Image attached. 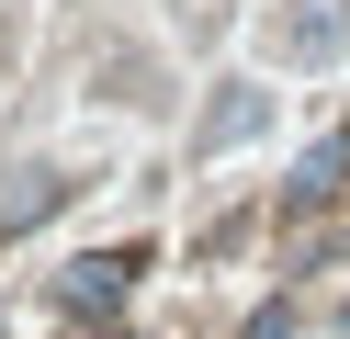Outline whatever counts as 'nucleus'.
<instances>
[{
	"mask_svg": "<svg viewBox=\"0 0 350 339\" xmlns=\"http://www.w3.org/2000/svg\"><path fill=\"white\" fill-rule=\"evenodd\" d=\"M124 271H136L124 249H113V260H79L68 283H57V316H79V328H91V316H113V305H124Z\"/></svg>",
	"mask_w": 350,
	"mask_h": 339,
	"instance_id": "nucleus-2",
	"label": "nucleus"
},
{
	"mask_svg": "<svg viewBox=\"0 0 350 339\" xmlns=\"http://www.w3.org/2000/svg\"><path fill=\"white\" fill-rule=\"evenodd\" d=\"M57 203H68V181H57V170H23V192H0V238H23V226H46Z\"/></svg>",
	"mask_w": 350,
	"mask_h": 339,
	"instance_id": "nucleus-4",
	"label": "nucleus"
},
{
	"mask_svg": "<svg viewBox=\"0 0 350 339\" xmlns=\"http://www.w3.org/2000/svg\"><path fill=\"white\" fill-rule=\"evenodd\" d=\"M339 181H350V125H339V136H327V147H317V158L294 170V192H282V203H294V215H317V203L339 192Z\"/></svg>",
	"mask_w": 350,
	"mask_h": 339,
	"instance_id": "nucleus-3",
	"label": "nucleus"
},
{
	"mask_svg": "<svg viewBox=\"0 0 350 339\" xmlns=\"http://www.w3.org/2000/svg\"><path fill=\"white\" fill-rule=\"evenodd\" d=\"M260 113H271L260 90H215V113H204V158H215V147H237V136H260Z\"/></svg>",
	"mask_w": 350,
	"mask_h": 339,
	"instance_id": "nucleus-5",
	"label": "nucleus"
},
{
	"mask_svg": "<svg viewBox=\"0 0 350 339\" xmlns=\"http://www.w3.org/2000/svg\"><path fill=\"white\" fill-rule=\"evenodd\" d=\"M350 45V0H282L271 12V57L282 68H317V57H339Z\"/></svg>",
	"mask_w": 350,
	"mask_h": 339,
	"instance_id": "nucleus-1",
	"label": "nucleus"
}]
</instances>
